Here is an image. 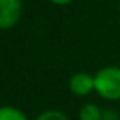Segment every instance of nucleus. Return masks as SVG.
Returning <instances> with one entry per match:
<instances>
[{
  "label": "nucleus",
  "instance_id": "nucleus-1",
  "mask_svg": "<svg viewBox=\"0 0 120 120\" xmlns=\"http://www.w3.org/2000/svg\"><path fill=\"white\" fill-rule=\"evenodd\" d=\"M95 92L107 100L120 99V68L107 66L94 76Z\"/></svg>",
  "mask_w": 120,
  "mask_h": 120
},
{
  "label": "nucleus",
  "instance_id": "nucleus-2",
  "mask_svg": "<svg viewBox=\"0 0 120 120\" xmlns=\"http://www.w3.org/2000/svg\"><path fill=\"white\" fill-rule=\"evenodd\" d=\"M22 17L20 0H0V30H8L18 23Z\"/></svg>",
  "mask_w": 120,
  "mask_h": 120
},
{
  "label": "nucleus",
  "instance_id": "nucleus-3",
  "mask_svg": "<svg viewBox=\"0 0 120 120\" xmlns=\"http://www.w3.org/2000/svg\"><path fill=\"white\" fill-rule=\"evenodd\" d=\"M69 89L76 95H87L94 89V76L87 72H76L69 79Z\"/></svg>",
  "mask_w": 120,
  "mask_h": 120
},
{
  "label": "nucleus",
  "instance_id": "nucleus-4",
  "mask_svg": "<svg viewBox=\"0 0 120 120\" xmlns=\"http://www.w3.org/2000/svg\"><path fill=\"white\" fill-rule=\"evenodd\" d=\"M81 120H102V110L95 104H86L79 110Z\"/></svg>",
  "mask_w": 120,
  "mask_h": 120
},
{
  "label": "nucleus",
  "instance_id": "nucleus-5",
  "mask_svg": "<svg viewBox=\"0 0 120 120\" xmlns=\"http://www.w3.org/2000/svg\"><path fill=\"white\" fill-rule=\"evenodd\" d=\"M0 120H28V118L22 110L10 105H4L0 107Z\"/></svg>",
  "mask_w": 120,
  "mask_h": 120
},
{
  "label": "nucleus",
  "instance_id": "nucleus-6",
  "mask_svg": "<svg viewBox=\"0 0 120 120\" xmlns=\"http://www.w3.org/2000/svg\"><path fill=\"white\" fill-rule=\"evenodd\" d=\"M36 120H69V118L63 112H59V110H46Z\"/></svg>",
  "mask_w": 120,
  "mask_h": 120
},
{
  "label": "nucleus",
  "instance_id": "nucleus-7",
  "mask_svg": "<svg viewBox=\"0 0 120 120\" xmlns=\"http://www.w3.org/2000/svg\"><path fill=\"white\" fill-rule=\"evenodd\" d=\"M51 4H54V5H68V4H71L72 0H49Z\"/></svg>",
  "mask_w": 120,
  "mask_h": 120
}]
</instances>
